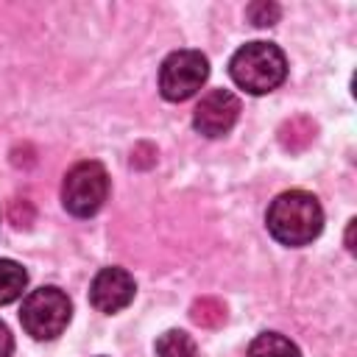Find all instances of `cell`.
<instances>
[{
	"mask_svg": "<svg viewBox=\"0 0 357 357\" xmlns=\"http://www.w3.org/2000/svg\"><path fill=\"white\" fill-rule=\"evenodd\" d=\"M73 318V301L64 290L45 284L31 290L22 298V310H20V321L22 329L33 337V340H53L59 337L67 324Z\"/></svg>",
	"mask_w": 357,
	"mask_h": 357,
	"instance_id": "3957f363",
	"label": "cell"
},
{
	"mask_svg": "<svg viewBox=\"0 0 357 357\" xmlns=\"http://www.w3.org/2000/svg\"><path fill=\"white\" fill-rule=\"evenodd\" d=\"M209 78V61L201 50H173L159 67V92L165 100L181 103L192 98Z\"/></svg>",
	"mask_w": 357,
	"mask_h": 357,
	"instance_id": "5b68a950",
	"label": "cell"
},
{
	"mask_svg": "<svg viewBox=\"0 0 357 357\" xmlns=\"http://www.w3.org/2000/svg\"><path fill=\"white\" fill-rule=\"evenodd\" d=\"M109 195V173L100 162H78L61 181V204L75 218H92Z\"/></svg>",
	"mask_w": 357,
	"mask_h": 357,
	"instance_id": "277c9868",
	"label": "cell"
},
{
	"mask_svg": "<svg viewBox=\"0 0 357 357\" xmlns=\"http://www.w3.org/2000/svg\"><path fill=\"white\" fill-rule=\"evenodd\" d=\"M156 357H198V346L187 332L167 329L156 340Z\"/></svg>",
	"mask_w": 357,
	"mask_h": 357,
	"instance_id": "30bf717a",
	"label": "cell"
},
{
	"mask_svg": "<svg viewBox=\"0 0 357 357\" xmlns=\"http://www.w3.org/2000/svg\"><path fill=\"white\" fill-rule=\"evenodd\" d=\"M231 81L248 95H268L287 78V59L273 42H248L229 61Z\"/></svg>",
	"mask_w": 357,
	"mask_h": 357,
	"instance_id": "7a4b0ae2",
	"label": "cell"
},
{
	"mask_svg": "<svg viewBox=\"0 0 357 357\" xmlns=\"http://www.w3.org/2000/svg\"><path fill=\"white\" fill-rule=\"evenodd\" d=\"M248 20L254 22V25H273L276 20H279V6H273V3H254V6H248Z\"/></svg>",
	"mask_w": 357,
	"mask_h": 357,
	"instance_id": "7c38bea8",
	"label": "cell"
},
{
	"mask_svg": "<svg viewBox=\"0 0 357 357\" xmlns=\"http://www.w3.org/2000/svg\"><path fill=\"white\" fill-rule=\"evenodd\" d=\"M137 293V282L126 268H100L89 284V301L98 312H120L123 307H128L134 301Z\"/></svg>",
	"mask_w": 357,
	"mask_h": 357,
	"instance_id": "52a82bcc",
	"label": "cell"
},
{
	"mask_svg": "<svg viewBox=\"0 0 357 357\" xmlns=\"http://www.w3.org/2000/svg\"><path fill=\"white\" fill-rule=\"evenodd\" d=\"M11 351H14V337H11L8 326L0 321V357H11Z\"/></svg>",
	"mask_w": 357,
	"mask_h": 357,
	"instance_id": "4fadbf2b",
	"label": "cell"
},
{
	"mask_svg": "<svg viewBox=\"0 0 357 357\" xmlns=\"http://www.w3.org/2000/svg\"><path fill=\"white\" fill-rule=\"evenodd\" d=\"M190 318L198 324V326H206V329H215L226 321V307L218 301V298H198L192 307H190Z\"/></svg>",
	"mask_w": 357,
	"mask_h": 357,
	"instance_id": "8fae6325",
	"label": "cell"
},
{
	"mask_svg": "<svg viewBox=\"0 0 357 357\" xmlns=\"http://www.w3.org/2000/svg\"><path fill=\"white\" fill-rule=\"evenodd\" d=\"M265 226L276 243L298 248V245L312 243L321 234L324 209L312 192L287 190L271 201L268 215H265Z\"/></svg>",
	"mask_w": 357,
	"mask_h": 357,
	"instance_id": "6da1fadb",
	"label": "cell"
},
{
	"mask_svg": "<svg viewBox=\"0 0 357 357\" xmlns=\"http://www.w3.org/2000/svg\"><path fill=\"white\" fill-rule=\"evenodd\" d=\"M240 117V98L229 89H209L192 109V126L198 134L215 139L234 128Z\"/></svg>",
	"mask_w": 357,
	"mask_h": 357,
	"instance_id": "8992f818",
	"label": "cell"
},
{
	"mask_svg": "<svg viewBox=\"0 0 357 357\" xmlns=\"http://www.w3.org/2000/svg\"><path fill=\"white\" fill-rule=\"evenodd\" d=\"M245 357H301V351L290 337L279 332H262L251 340Z\"/></svg>",
	"mask_w": 357,
	"mask_h": 357,
	"instance_id": "ba28073f",
	"label": "cell"
},
{
	"mask_svg": "<svg viewBox=\"0 0 357 357\" xmlns=\"http://www.w3.org/2000/svg\"><path fill=\"white\" fill-rule=\"evenodd\" d=\"M28 284V273L14 259H0V304H11L22 296Z\"/></svg>",
	"mask_w": 357,
	"mask_h": 357,
	"instance_id": "9c48e42d",
	"label": "cell"
}]
</instances>
